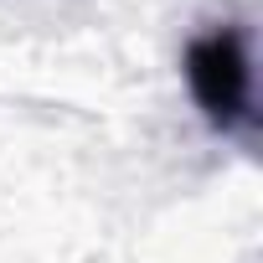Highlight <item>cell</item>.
<instances>
[{"mask_svg": "<svg viewBox=\"0 0 263 263\" xmlns=\"http://www.w3.org/2000/svg\"><path fill=\"white\" fill-rule=\"evenodd\" d=\"M186 72H191V88L201 98V108L217 119V124H232L248 103V57H242V42L232 31H217L206 42L191 47L186 57Z\"/></svg>", "mask_w": 263, "mask_h": 263, "instance_id": "cell-1", "label": "cell"}]
</instances>
